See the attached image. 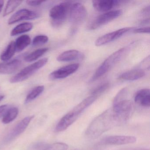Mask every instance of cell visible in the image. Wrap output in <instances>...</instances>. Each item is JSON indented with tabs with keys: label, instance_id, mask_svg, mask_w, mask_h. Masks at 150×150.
Returning a JSON list of instances; mask_svg holds the SVG:
<instances>
[{
	"label": "cell",
	"instance_id": "cell-1",
	"mask_svg": "<svg viewBox=\"0 0 150 150\" xmlns=\"http://www.w3.org/2000/svg\"><path fill=\"white\" fill-rule=\"evenodd\" d=\"M125 122L113 108H111L103 112L92 121L87 129L86 135L90 138H96Z\"/></svg>",
	"mask_w": 150,
	"mask_h": 150
},
{
	"label": "cell",
	"instance_id": "cell-2",
	"mask_svg": "<svg viewBox=\"0 0 150 150\" xmlns=\"http://www.w3.org/2000/svg\"><path fill=\"white\" fill-rule=\"evenodd\" d=\"M97 99L96 96L91 95L83 100L61 118L55 128L56 131L60 132L65 130L79 118L82 112Z\"/></svg>",
	"mask_w": 150,
	"mask_h": 150
},
{
	"label": "cell",
	"instance_id": "cell-3",
	"mask_svg": "<svg viewBox=\"0 0 150 150\" xmlns=\"http://www.w3.org/2000/svg\"><path fill=\"white\" fill-rule=\"evenodd\" d=\"M127 48H122L112 53L100 65L91 79V82L95 81L107 73L123 57L127 51Z\"/></svg>",
	"mask_w": 150,
	"mask_h": 150
},
{
	"label": "cell",
	"instance_id": "cell-4",
	"mask_svg": "<svg viewBox=\"0 0 150 150\" xmlns=\"http://www.w3.org/2000/svg\"><path fill=\"white\" fill-rule=\"evenodd\" d=\"M71 4L64 2L52 7L50 10V16L52 25L58 28L63 24L69 13Z\"/></svg>",
	"mask_w": 150,
	"mask_h": 150
},
{
	"label": "cell",
	"instance_id": "cell-5",
	"mask_svg": "<svg viewBox=\"0 0 150 150\" xmlns=\"http://www.w3.org/2000/svg\"><path fill=\"white\" fill-rule=\"evenodd\" d=\"M48 61V59L45 58L28 66L16 75L12 77L10 79V82L12 83H18L28 79L36 72L44 66Z\"/></svg>",
	"mask_w": 150,
	"mask_h": 150
},
{
	"label": "cell",
	"instance_id": "cell-6",
	"mask_svg": "<svg viewBox=\"0 0 150 150\" xmlns=\"http://www.w3.org/2000/svg\"><path fill=\"white\" fill-rule=\"evenodd\" d=\"M70 21L74 26L80 25L86 18L87 12L86 7L80 3L71 4L69 11Z\"/></svg>",
	"mask_w": 150,
	"mask_h": 150
},
{
	"label": "cell",
	"instance_id": "cell-7",
	"mask_svg": "<svg viewBox=\"0 0 150 150\" xmlns=\"http://www.w3.org/2000/svg\"><path fill=\"white\" fill-rule=\"evenodd\" d=\"M122 13L121 10L109 11L96 17L88 26V29L94 30L107 24L119 17Z\"/></svg>",
	"mask_w": 150,
	"mask_h": 150
},
{
	"label": "cell",
	"instance_id": "cell-8",
	"mask_svg": "<svg viewBox=\"0 0 150 150\" xmlns=\"http://www.w3.org/2000/svg\"><path fill=\"white\" fill-rule=\"evenodd\" d=\"M137 138L133 136H110L103 139L99 143L101 145H122L133 144Z\"/></svg>",
	"mask_w": 150,
	"mask_h": 150
},
{
	"label": "cell",
	"instance_id": "cell-9",
	"mask_svg": "<svg viewBox=\"0 0 150 150\" xmlns=\"http://www.w3.org/2000/svg\"><path fill=\"white\" fill-rule=\"evenodd\" d=\"M132 28H126L120 29L114 32L108 33L99 38L95 42V45L96 46H102L110 42H113L121 38L125 33L129 31Z\"/></svg>",
	"mask_w": 150,
	"mask_h": 150
},
{
	"label": "cell",
	"instance_id": "cell-10",
	"mask_svg": "<svg viewBox=\"0 0 150 150\" xmlns=\"http://www.w3.org/2000/svg\"><path fill=\"white\" fill-rule=\"evenodd\" d=\"M79 67V65L78 64L65 66L52 72L50 74L49 78L51 80L65 79L75 72Z\"/></svg>",
	"mask_w": 150,
	"mask_h": 150
},
{
	"label": "cell",
	"instance_id": "cell-11",
	"mask_svg": "<svg viewBox=\"0 0 150 150\" xmlns=\"http://www.w3.org/2000/svg\"><path fill=\"white\" fill-rule=\"evenodd\" d=\"M39 17V14L36 12L27 9H21L14 14L9 18L8 24L12 25L21 21L35 20Z\"/></svg>",
	"mask_w": 150,
	"mask_h": 150
},
{
	"label": "cell",
	"instance_id": "cell-12",
	"mask_svg": "<svg viewBox=\"0 0 150 150\" xmlns=\"http://www.w3.org/2000/svg\"><path fill=\"white\" fill-rule=\"evenodd\" d=\"M34 117V116L33 115L27 117L23 118L11 131L8 136L6 140L8 141H11L21 135L27 129Z\"/></svg>",
	"mask_w": 150,
	"mask_h": 150
},
{
	"label": "cell",
	"instance_id": "cell-13",
	"mask_svg": "<svg viewBox=\"0 0 150 150\" xmlns=\"http://www.w3.org/2000/svg\"><path fill=\"white\" fill-rule=\"evenodd\" d=\"M135 103L138 105L149 108L150 106V91L148 88H144L137 92L134 97Z\"/></svg>",
	"mask_w": 150,
	"mask_h": 150
},
{
	"label": "cell",
	"instance_id": "cell-14",
	"mask_svg": "<svg viewBox=\"0 0 150 150\" xmlns=\"http://www.w3.org/2000/svg\"><path fill=\"white\" fill-rule=\"evenodd\" d=\"M121 1L115 0H103V1H93V7L96 10L100 12L109 11L114 6L120 4Z\"/></svg>",
	"mask_w": 150,
	"mask_h": 150
},
{
	"label": "cell",
	"instance_id": "cell-15",
	"mask_svg": "<svg viewBox=\"0 0 150 150\" xmlns=\"http://www.w3.org/2000/svg\"><path fill=\"white\" fill-rule=\"evenodd\" d=\"M22 62L14 59L8 63H0V74H10L14 73L21 66Z\"/></svg>",
	"mask_w": 150,
	"mask_h": 150
},
{
	"label": "cell",
	"instance_id": "cell-16",
	"mask_svg": "<svg viewBox=\"0 0 150 150\" xmlns=\"http://www.w3.org/2000/svg\"><path fill=\"white\" fill-rule=\"evenodd\" d=\"M83 54L76 50H70L61 53L57 58L59 62H69L83 57Z\"/></svg>",
	"mask_w": 150,
	"mask_h": 150
},
{
	"label": "cell",
	"instance_id": "cell-17",
	"mask_svg": "<svg viewBox=\"0 0 150 150\" xmlns=\"http://www.w3.org/2000/svg\"><path fill=\"white\" fill-rule=\"evenodd\" d=\"M145 75V73L142 69H133L122 74L119 76V79L124 80L135 81L141 79Z\"/></svg>",
	"mask_w": 150,
	"mask_h": 150
},
{
	"label": "cell",
	"instance_id": "cell-18",
	"mask_svg": "<svg viewBox=\"0 0 150 150\" xmlns=\"http://www.w3.org/2000/svg\"><path fill=\"white\" fill-rule=\"evenodd\" d=\"M31 42V39L28 35H23L18 37L16 43V51L20 52L26 49Z\"/></svg>",
	"mask_w": 150,
	"mask_h": 150
},
{
	"label": "cell",
	"instance_id": "cell-19",
	"mask_svg": "<svg viewBox=\"0 0 150 150\" xmlns=\"http://www.w3.org/2000/svg\"><path fill=\"white\" fill-rule=\"evenodd\" d=\"M16 52V46L14 41H12L8 44L4 52L0 56V59L3 61L11 59Z\"/></svg>",
	"mask_w": 150,
	"mask_h": 150
},
{
	"label": "cell",
	"instance_id": "cell-20",
	"mask_svg": "<svg viewBox=\"0 0 150 150\" xmlns=\"http://www.w3.org/2000/svg\"><path fill=\"white\" fill-rule=\"evenodd\" d=\"M33 25L31 23L26 22L16 26L11 31L12 36L17 35L30 31L33 28Z\"/></svg>",
	"mask_w": 150,
	"mask_h": 150
},
{
	"label": "cell",
	"instance_id": "cell-21",
	"mask_svg": "<svg viewBox=\"0 0 150 150\" xmlns=\"http://www.w3.org/2000/svg\"><path fill=\"white\" fill-rule=\"evenodd\" d=\"M19 114V109L16 107L9 108L2 118V122L5 124L9 123L16 118Z\"/></svg>",
	"mask_w": 150,
	"mask_h": 150
},
{
	"label": "cell",
	"instance_id": "cell-22",
	"mask_svg": "<svg viewBox=\"0 0 150 150\" xmlns=\"http://www.w3.org/2000/svg\"><path fill=\"white\" fill-rule=\"evenodd\" d=\"M44 89V86H38L34 88L27 95L25 100V103L27 104L34 100L43 93Z\"/></svg>",
	"mask_w": 150,
	"mask_h": 150
},
{
	"label": "cell",
	"instance_id": "cell-23",
	"mask_svg": "<svg viewBox=\"0 0 150 150\" xmlns=\"http://www.w3.org/2000/svg\"><path fill=\"white\" fill-rule=\"evenodd\" d=\"M48 48H42L38 49L35 51L30 53V54L24 57V60L27 62H32L37 60L40 57L42 56L48 51Z\"/></svg>",
	"mask_w": 150,
	"mask_h": 150
},
{
	"label": "cell",
	"instance_id": "cell-24",
	"mask_svg": "<svg viewBox=\"0 0 150 150\" xmlns=\"http://www.w3.org/2000/svg\"><path fill=\"white\" fill-rule=\"evenodd\" d=\"M22 1H9L4 10L3 16H6L13 13L22 3Z\"/></svg>",
	"mask_w": 150,
	"mask_h": 150
},
{
	"label": "cell",
	"instance_id": "cell-25",
	"mask_svg": "<svg viewBox=\"0 0 150 150\" xmlns=\"http://www.w3.org/2000/svg\"><path fill=\"white\" fill-rule=\"evenodd\" d=\"M109 84L105 83L98 86L97 88H95L92 91L91 95L96 96L98 98L102 94L105 92L109 87Z\"/></svg>",
	"mask_w": 150,
	"mask_h": 150
},
{
	"label": "cell",
	"instance_id": "cell-26",
	"mask_svg": "<svg viewBox=\"0 0 150 150\" xmlns=\"http://www.w3.org/2000/svg\"><path fill=\"white\" fill-rule=\"evenodd\" d=\"M68 148V145L65 143H55L45 146L43 150H67Z\"/></svg>",
	"mask_w": 150,
	"mask_h": 150
},
{
	"label": "cell",
	"instance_id": "cell-27",
	"mask_svg": "<svg viewBox=\"0 0 150 150\" xmlns=\"http://www.w3.org/2000/svg\"><path fill=\"white\" fill-rule=\"evenodd\" d=\"M49 41V38L47 36L40 35L36 36L33 39L32 45L34 46L42 45L46 43Z\"/></svg>",
	"mask_w": 150,
	"mask_h": 150
},
{
	"label": "cell",
	"instance_id": "cell-28",
	"mask_svg": "<svg viewBox=\"0 0 150 150\" xmlns=\"http://www.w3.org/2000/svg\"><path fill=\"white\" fill-rule=\"evenodd\" d=\"M127 93H128V90L126 88H124L121 89L115 97V99L113 101V104H115L121 101L125 100L127 96Z\"/></svg>",
	"mask_w": 150,
	"mask_h": 150
},
{
	"label": "cell",
	"instance_id": "cell-29",
	"mask_svg": "<svg viewBox=\"0 0 150 150\" xmlns=\"http://www.w3.org/2000/svg\"><path fill=\"white\" fill-rule=\"evenodd\" d=\"M133 32L136 34H149L150 33V28L149 27H144V28L136 29L133 30Z\"/></svg>",
	"mask_w": 150,
	"mask_h": 150
},
{
	"label": "cell",
	"instance_id": "cell-30",
	"mask_svg": "<svg viewBox=\"0 0 150 150\" xmlns=\"http://www.w3.org/2000/svg\"><path fill=\"white\" fill-rule=\"evenodd\" d=\"M45 1H26L27 4L31 6H40Z\"/></svg>",
	"mask_w": 150,
	"mask_h": 150
},
{
	"label": "cell",
	"instance_id": "cell-31",
	"mask_svg": "<svg viewBox=\"0 0 150 150\" xmlns=\"http://www.w3.org/2000/svg\"><path fill=\"white\" fill-rule=\"evenodd\" d=\"M8 108V106L6 104L0 106V118L3 117Z\"/></svg>",
	"mask_w": 150,
	"mask_h": 150
},
{
	"label": "cell",
	"instance_id": "cell-32",
	"mask_svg": "<svg viewBox=\"0 0 150 150\" xmlns=\"http://www.w3.org/2000/svg\"><path fill=\"white\" fill-rule=\"evenodd\" d=\"M150 6L146 7L142 11V14L144 15H149L150 14Z\"/></svg>",
	"mask_w": 150,
	"mask_h": 150
},
{
	"label": "cell",
	"instance_id": "cell-33",
	"mask_svg": "<svg viewBox=\"0 0 150 150\" xmlns=\"http://www.w3.org/2000/svg\"><path fill=\"white\" fill-rule=\"evenodd\" d=\"M124 150H149V149L144 148H128Z\"/></svg>",
	"mask_w": 150,
	"mask_h": 150
},
{
	"label": "cell",
	"instance_id": "cell-34",
	"mask_svg": "<svg viewBox=\"0 0 150 150\" xmlns=\"http://www.w3.org/2000/svg\"><path fill=\"white\" fill-rule=\"evenodd\" d=\"M149 23H150V19H149V18H148V19H145V20L141 21V24L142 25H143V24H149Z\"/></svg>",
	"mask_w": 150,
	"mask_h": 150
},
{
	"label": "cell",
	"instance_id": "cell-35",
	"mask_svg": "<svg viewBox=\"0 0 150 150\" xmlns=\"http://www.w3.org/2000/svg\"><path fill=\"white\" fill-rule=\"evenodd\" d=\"M4 1H0V13L1 12L3 6H4Z\"/></svg>",
	"mask_w": 150,
	"mask_h": 150
},
{
	"label": "cell",
	"instance_id": "cell-36",
	"mask_svg": "<svg viewBox=\"0 0 150 150\" xmlns=\"http://www.w3.org/2000/svg\"><path fill=\"white\" fill-rule=\"evenodd\" d=\"M5 96L3 95L0 96V102L3 99H4Z\"/></svg>",
	"mask_w": 150,
	"mask_h": 150
}]
</instances>
